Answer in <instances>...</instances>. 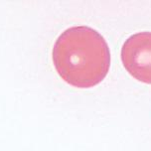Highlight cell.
I'll list each match as a JSON object with an SVG mask.
<instances>
[{"mask_svg": "<svg viewBox=\"0 0 151 151\" xmlns=\"http://www.w3.org/2000/svg\"><path fill=\"white\" fill-rule=\"evenodd\" d=\"M57 73L69 85L88 88L109 71L110 51L104 38L88 26H75L57 38L52 52Z\"/></svg>", "mask_w": 151, "mask_h": 151, "instance_id": "obj_1", "label": "cell"}, {"mask_svg": "<svg viewBox=\"0 0 151 151\" xmlns=\"http://www.w3.org/2000/svg\"><path fill=\"white\" fill-rule=\"evenodd\" d=\"M121 61L134 79L151 85V32L128 37L121 48Z\"/></svg>", "mask_w": 151, "mask_h": 151, "instance_id": "obj_2", "label": "cell"}]
</instances>
